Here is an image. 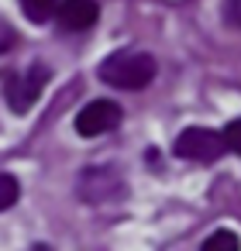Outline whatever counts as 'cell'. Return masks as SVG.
Here are the masks:
<instances>
[{
	"mask_svg": "<svg viewBox=\"0 0 241 251\" xmlns=\"http://www.w3.org/2000/svg\"><path fill=\"white\" fill-rule=\"evenodd\" d=\"M55 7H59V0H21L25 18L35 25H45L49 18H55Z\"/></svg>",
	"mask_w": 241,
	"mask_h": 251,
	"instance_id": "7",
	"label": "cell"
},
{
	"mask_svg": "<svg viewBox=\"0 0 241 251\" xmlns=\"http://www.w3.org/2000/svg\"><path fill=\"white\" fill-rule=\"evenodd\" d=\"M49 76H52V73H49L45 62H31L28 69L11 73L7 83H4V100H7V107H11L14 114H28V110L38 103V97H42Z\"/></svg>",
	"mask_w": 241,
	"mask_h": 251,
	"instance_id": "2",
	"label": "cell"
},
{
	"mask_svg": "<svg viewBox=\"0 0 241 251\" xmlns=\"http://www.w3.org/2000/svg\"><path fill=\"white\" fill-rule=\"evenodd\" d=\"M220 141H224V148H227V151L241 155V117H234V121L220 131Z\"/></svg>",
	"mask_w": 241,
	"mask_h": 251,
	"instance_id": "10",
	"label": "cell"
},
{
	"mask_svg": "<svg viewBox=\"0 0 241 251\" xmlns=\"http://www.w3.org/2000/svg\"><path fill=\"white\" fill-rule=\"evenodd\" d=\"M117 193H124V182L114 169L93 165L80 176V200H86V203H104V200H114Z\"/></svg>",
	"mask_w": 241,
	"mask_h": 251,
	"instance_id": "5",
	"label": "cell"
},
{
	"mask_svg": "<svg viewBox=\"0 0 241 251\" xmlns=\"http://www.w3.org/2000/svg\"><path fill=\"white\" fill-rule=\"evenodd\" d=\"M200 251H241V241H238V234L234 230H214L207 241H203V248Z\"/></svg>",
	"mask_w": 241,
	"mask_h": 251,
	"instance_id": "8",
	"label": "cell"
},
{
	"mask_svg": "<svg viewBox=\"0 0 241 251\" xmlns=\"http://www.w3.org/2000/svg\"><path fill=\"white\" fill-rule=\"evenodd\" d=\"M7 45H11V28H7V25H0V52H4Z\"/></svg>",
	"mask_w": 241,
	"mask_h": 251,
	"instance_id": "12",
	"label": "cell"
},
{
	"mask_svg": "<svg viewBox=\"0 0 241 251\" xmlns=\"http://www.w3.org/2000/svg\"><path fill=\"white\" fill-rule=\"evenodd\" d=\"M176 158H186V162H217L224 155V141H220V131H210V127H186L176 145H172Z\"/></svg>",
	"mask_w": 241,
	"mask_h": 251,
	"instance_id": "3",
	"label": "cell"
},
{
	"mask_svg": "<svg viewBox=\"0 0 241 251\" xmlns=\"http://www.w3.org/2000/svg\"><path fill=\"white\" fill-rule=\"evenodd\" d=\"M18 196H21L18 179H14L11 172H0V213H4V210H11V206L18 203Z\"/></svg>",
	"mask_w": 241,
	"mask_h": 251,
	"instance_id": "9",
	"label": "cell"
},
{
	"mask_svg": "<svg viewBox=\"0 0 241 251\" xmlns=\"http://www.w3.org/2000/svg\"><path fill=\"white\" fill-rule=\"evenodd\" d=\"M121 124V107L114 100H93L86 103L80 114H76V134L83 138H97V134H107Z\"/></svg>",
	"mask_w": 241,
	"mask_h": 251,
	"instance_id": "4",
	"label": "cell"
},
{
	"mask_svg": "<svg viewBox=\"0 0 241 251\" xmlns=\"http://www.w3.org/2000/svg\"><path fill=\"white\" fill-rule=\"evenodd\" d=\"M97 76L117 90H145L155 79V59L148 52H114L100 62Z\"/></svg>",
	"mask_w": 241,
	"mask_h": 251,
	"instance_id": "1",
	"label": "cell"
},
{
	"mask_svg": "<svg viewBox=\"0 0 241 251\" xmlns=\"http://www.w3.org/2000/svg\"><path fill=\"white\" fill-rule=\"evenodd\" d=\"M31 251H52V248H49V244H35Z\"/></svg>",
	"mask_w": 241,
	"mask_h": 251,
	"instance_id": "13",
	"label": "cell"
},
{
	"mask_svg": "<svg viewBox=\"0 0 241 251\" xmlns=\"http://www.w3.org/2000/svg\"><path fill=\"white\" fill-rule=\"evenodd\" d=\"M224 21L241 28V0H227V7H224Z\"/></svg>",
	"mask_w": 241,
	"mask_h": 251,
	"instance_id": "11",
	"label": "cell"
},
{
	"mask_svg": "<svg viewBox=\"0 0 241 251\" xmlns=\"http://www.w3.org/2000/svg\"><path fill=\"white\" fill-rule=\"evenodd\" d=\"M55 18H59V28L62 31H86V28L97 25L100 7L93 4V0H59Z\"/></svg>",
	"mask_w": 241,
	"mask_h": 251,
	"instance_id": "6",
	"label": "cell"
}]
</instances>
